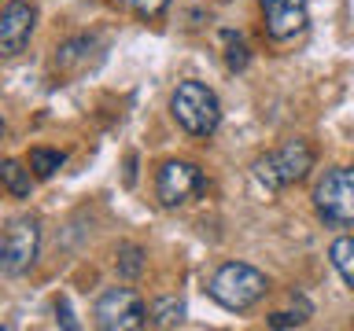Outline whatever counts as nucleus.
Masks as SVG:
<instances>
[{
    "label": "nucleus",
    "instance_id": "nucleus-1",
    "mask_svg": "<svg viewBox=\"0 0 354 331\" xmlns=\"http://www.w3.org/2000/svg\"><path fill=\"white\" fill-rule=\"evenodd\" d=\"M266 291H270V280H266L254 265H243V261H225L214 276H210V298H214L221 309H229V313L251 309Z\"/></svg>",
    "mask_w": 354,
    "mask_h": 331
},
{
    "label": "nucleus",
    "instance_id": "nucleus-2",
    "mask_svg": "<svg viewBox=\"0 0 354 331\" xmlns=\"http://www.w3.org/2000/svg\"><path fill=\"white\" fill-rule=\"evenodd\" d=\"M170 110L177 118V126L192 137H214L218 126H221V103L218 96L210 92L207 85L199 81H181L174 88V99H170Z\"/></svg>",
    "mask_w": 354,
    "mask_h": 331
},
{
    "label": "nucleus",
    "instance_id": "nucleus-3",
    "mask_svg": "<svg viewBox=\"0 0 354 331\" xmlns=\"http://www.w3.org/2000/svg\"><path fill=\"white\" fill-rule=\"evenodd\" d=\"M314 166V151H310L306 140H288L281 143L273 154L254 162V181H259L266 192H281L284 184H295L303 181Z\"/></svg>",
    "mask_w": 354,
    "mask_h": 331
},
{
    "label": "nucleus",
    "instance_id": "nucleus-4",
    "mask_svg": "<svg viewBox=\"0 0 354 331\" xmlns=\"http://www.w3.org/2000/svg\"><path fill=\"white\" fill-rule=\"evenodd\" d=\"M314 206L328 225H354V166H336L321 177Z\"/></svg>",
    "mask_w": 354,
    "mask_h": 331
},
{
    "label": "nucleus",
    "instance_id": "nucleus-5",
    "mask_svg": "<svg viewBox=\"0 0 354 331\" xmlns=\"http://www.w3.org/2000/svg\"><path fill=\"white\" fill-rule=\"evenodd\" d=\"M96 324L104 331H137L148 324V309L129 287H111L96 298Z\"/></svg>",
    "mask_w": 354,
    "mask_h": 331
},
{
    "label": "nucleus",
    "instance_id": "nucleus-6",
    "mask_svg": "<svg viewBox=\"0 0 354 331\" xmlns=\"http://www.w3.org/2000/svg\"><path fill=\"white\" fill-rule=\"evenodd\" d=\"M41 247V225L37 217H15L4 232V247H0V269L8 276H22L37 258Z\"/></svg>",
    "mask_w": 354,
    "mask_h": 331
},
{
    "label": "nucleus",
    "instance_id": "nucleus-7",
    "mask_svg": "<svg viewBox=\"0 0 354 331\" xmlns=\"http://www.w3.org/2000/svg\"><path fill=\"white\" fill-rule=\"evenodd\" d=\"M199 192H203V173L192 162H166L159 170V177H155V195H159V203L166 210L185 206Z\"/></svg>",
    "mask_w": 354,
    "mask_h": 331
},
{
    "label": "nucleus",
    "instance_id": "nucleus-8",
    "mask_svg": "<svg viewBox=\"0 0 354 331\" xmlns=\"http://www.w3.org/2000/svg\"><path fill=\"white\" fill-rule=\"evenodd\" d=\"M33 26H37V8L26 4V0H11V4L0 11V52L19 55L30 44Z\"/></svg>",
    "mask_w": 354,
    "mask_h": 331
},
{
    "label": "nucleus",
    "instance_id": "nucleus-9",
    "mask_svg": "<svg viewBox=\"0 0 354 331\" xmlns=\"http://www.w3.org/2000/svg\"><path fill=\"white\" fill-rule=\"evenodd\" d=\"M262 19L273 41H288L306 26V0H262Z\"/></svg>",
    "mask_w": 354,
    "mask_h": 331
},
{
    "label": "nucleus",
    "instance_id": "nucleus-10",
    "mask_svg": "<svg viewBox=\"0 0 354 331\" xmlns=\"http://www.w3.org/2000/svg\"><path fill=\"white\" fill-rule=\"evenodd\" d=\"M148 324L151 328H177L185 324V302L181 298H155L151 309H148Z\"/></svg>",
    "mask_w": 354,
    "mask_h": 331
},
{
    "label": "nucleus",
    "instance_id": "nucleus-11",
    "mask_svg": "<svg viewBox=\"0 0 354 331\" xmlns=\"http://www.w3.org/2000/svg\"><path fill=\"white\" fill-rule=\"evenodd\" d=\"M0 181H4L8 195H15V199H30V192H33L30 170H22V162H15V159H8L0 166Z\"/></svg>",
    "mask_w": 354,
    "mask_h": 331
},
{
    "label": "nucleus",
    "instance_id": "nucleus-12",
    "mask_svg": "<svg viewBox=\"0 0 354 331\" xmlns=\"http://www.w3.org/2000/svg\"><path fill=\"white\" fill-rule=\"evenodd\" d=\"M328 258H332V269L343 276V283L354 287V236H339L328 247Z\"/></svg>",
    "mask_w": 354,
    "mask_h": 331
},
{
    "label": "nucleus",
    "instance_id": "nucleus-13",
    "mask_svg": "<svg viewBox=\"0 0 354 331\" xmlns=\"http://www.w3.org/2000/svg\"><path fill=\"white\" fill-rule=\"evenodd\" d=\"M115 269L122 280H137V276L144 272V250L137 247V243H122L118 254H115Z\"/></svg>",
    "mask_w": 354,
    "mask_h": 331
},
{
    "label": "nucleus",
    "instance_id": "nucleus-14",
    "mask_svg": "<svg viewBox=\"0 0 354 331\" xmlns=\"http://www.w3.org/2000/svg\"><path fill=\"white\" fill-rule=\"evenodd\" d=\"M63 162H66L63 151H52V148H33L30 151V170H33V177H41V181L55 177V170H63Z\"/></svg>",
    "mask_w": 354,
    "mask_h": 331
},
{
    "label": "nucleus",
    "instance_id": "nucleus-15",
    "mask_svg": "<svg viewBox=\"0 0 354 331\" xmlns=\"http://www.w3.org/2000/svg\"><path fill=\"white\" fill-rule=\"evenodd\" d=\"M225 63H229V70H243V66L251 63V52H248V41L240 37V33H225Z\"/></svg>",
    "mask_w": 354,
    "mask_h": 331
},
{
    "label": "nucleus",
    "instance_id": "nucleus-16",
    "mask_svg": "<svg viewBox=\"0 0 354 331\" xmlns=\"http://www.w3.org/2000/svg\"><path fill=\"white\" fill-rule=\"evenodd\" d=\"M126 11H133V15H140V19H155V15H162L166 4L170 0H118Z\"/></svg>",
    "mask_w": 354,
    "mask_h": 331
},
{
    "label": "nucleus",
    "instance_id": "nucleus-17",
    "mask_svg": "<svg viewBox=\"0 0 354 331\" xmlns=\"http://www.w3.org/2000/svg\"><path fill=\"white\" fill-rule=\"evenodd\" d=\"M55 317H59V324H63L66 331H77L74 309H71V302H66V298H59V302H55Z\"/></svg>",
    "mask_w": 354,
    "mask_h": 331
},
{
    "label": "nucleus",
    "instance_id": "nucleus-18",
    "mask_svg": "<svg viewBox=\"0 0 354 331\" xmlns=\"http://www.w3.org/2000/svg\"><path fill=\"white\" fill-rule=\"evenodd\" d=\"M306 317H295V313H273L270 317V328H299Z\"/></svg>",
    "mask_w": 354,
    "mask_h": 331
}]
</instances>
